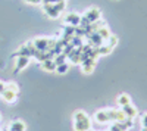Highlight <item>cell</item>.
Returning <instances> with one entry per match:
<instances>
[{
  "label": "cell",
  "mask_w": 147,
  "mask_h": 131,
  "mask_svg": "<svg viewBox=\"0 0 147 131\" xmlns=\"http://www.w3.org/2000/svg\"><path fill=\"white\" fill-rule=\"evenodd\" d=\"M94 120L100 124H105L107 121H110V116H109V112L107 111H97L94 113Z\"/></svg>",
  "instance_id": "cell-5"
},
{
  "label": "cell",
  "mask_w": 147,
  "mask_h": 131,
  "mask_svg": "<svg viewBox=\"0 0 147 131\" xmlns=\"http://www.w3.org/2000/svg\"><path fill=\"white\" fill-rule=\"evenodd\" d=\"M5 88H6V84H5V82H2V81H0V96H2V93L5 91Z\"/></svg>",
  "instance_id": "cell-13"
},
{
  "label": "cell",
  "mask_w": 147,
  "mask_h": 131,
  "mask_svg": "<svg viewBox=\"0 0 147 131\" xmlns=\"http://www.w3.org/2000/svg\"><path fill=\"white\" fill-rule=\"evenodd\" d=\"M143 125H144V128H147V113H144V116H143Z\"/></svg>",
  "instance_id": "cell-15"
},
{
  "label": "cell",
  "mask_w": 147,
  "mask_h": 131,
  "mask_svg": "<svg viewBox=\"0 0 147 131\" xmlns=\"http://www.w3.org/2000/svg\"><path fill=\"white\" fill-rule=\"evenodd\" d=\"M65 3L63 2H57V3H44V10L50 18H57L59 14L63 10Z\"/></svg>",
  "instance_id": "cell-3"
},
{
  "label": "cell",
  "mask_w": 147,
  "mask_h": 131,
  "mask_svg": "<svg viewBox=\"0 0 147 131\" xmlns=\"http://www.w3.org/2000/svg\"><path fill=\"white\" fill-rule=\"evenodd\" d=\"M143 131H147V128H144V130H143Z\"/></svg>",
  "instance_id": "cell-16"
},
{
  "label": "cell",
  "mask_w": 147,
  "mask_h": 131,
  "mask_svg": "<svg viewBox=\"0 0 147 131\" xmlns=\"http://www.w3.org/2000/svg\"><path fill=\"white\" fill-rule=\"evenodd\" d=\"M99 19H100V10L97 9V7H91V9H88L87 12H85L81 25L85 27V24H87V25H90V24H93V22H96V21H99Z\"/></svg>",
  "instance_id": "cell-4"
},
{
  "label": "cell",
  "mask_w": 147,
  "mask_h": 131,
  "mask_svg": "<svg viewBox=\"0 0 147 131\" xmlns=\"http://www.w3.org/2000/svg\"><path fill=\"white\" fill-rule=\"evenodd\" d=\"M68 69H69V65L63 62V63H60V65H56V69L55 71H56L57 74H65Z\"/></svg>",
  "instance_id": "cell-12"
},
{
  "label": "cell",
  "mask_w": 147,
  "mask_h": 131,
  "mask_svg": "<svg viewBox=\"0 0 147 131\" xmlns=\"http://www.w3.org/2000/svg\"><path fill=\"white\" fill-rule=\"evenodd\" d=\"M43 69H46V71H55L56 69V63H55L53 59H52V61L43 62Z\"/></svg>",
  "instance_id": "cell-11"
},
{
  "label": "cell",
  "mask_w": 147,
  "mask_h": 131,
  "mask_svg": "<svg viewBox=\"0 0 147 131\" xmlns=\"http://www.w3.org/2000/svg\"><path fill=\"white\" fill-rule=\"evenodd\" d=\"M122 112H124L127 115V118H129V120H132V118L137 116V109L132 108L131 105H127V106H122Z\"/></svg>",
  "instance_id": "cell-7"
},
{
  "label": "cell",
  "mask_w": 147,
  "mask_h": 131,
  "mask_svg": "<svg viewBox=\"0 0 147 131\" xmlns=\"http://www.w3.org/2000/svg\"><path fill=\"white\" fill-rule=\"evenodd\" d=\"M27 3H32V5H37V3H41V0H25Z\"/></svg>",
  "instance_id": "cell-14"
},
{
  "label": "cell",
  "mask_w": 147,
  "mask_h": 131,
  "mask_svg": "<svg viewBox=\"0 0 147 131\" xmlns=\"http://www.w3.org/2000/svg\"><path fill=\"white\" fill-rule=\"evenodd\" d=\"M9 131H25V124L19 120H16L9 125Z\"/></svg>",
  "instance_id": "cell-8"
},
{
  "label": "cell",
  "mask_w": 147,
  "mask_h": 131,
  "mask_svg": "<svg viewBox=\"0 0 147 131\" xmlns=\"http://www.w3.org/2000/svg\"><path fill=\"white\" fill-rule=\"evenodd\" d=\"M116 103L119 106H127V105H131V99L128 94H119L118 99H116Z\"/></svg>",
  "instance_id": "cell-9"
},
{
  "label": "cell",
  "mask_w": 147,
  "mask_h": 131,
  "mask_svg": "<svg viewBox=\"0 0 147 131\" xmlns=\"http://www.w3.org/2000/svg\"><path fill=\"white\" fill-rule=\"evenodd\" d=\"M65 21L69 24V25H78V24L81 22V18H80L78 15H75V14H71V15L66 16Z\"/></svg>",
  "instance_id": "cell-10"
},
{
  "label": "cell",
  "mask_w": 147,
  "mask_h": 131,
  "mask_svg": "<svg viewBox=\"0 0 147 131\" xmlns=\"http://www.w3.org/2000/svg\"><path fill=\"white\" fill-rule=\"evenodd\" d=\"M18 86L15 84V82H9V84H6V88L5 91L2 93V99L7 103H13L16 100V96H18Z\"/></svg>",
  "instance_id": "cell-2"
},
{
  "label": "cell",
  "mask_w": 147,
  "mask_h": 131,
  "mask_svg": "<svg viewBox=\"0 0 147 131\" xmlns=\"http://www.w3.org/2000/svg\"><path fill=\"white\" fill-rule=\"evenodd\" d=\"M28 63H30V57H28V56H19V57L16 59V66H15V71H21V69H24Z\"/></svg>",
  "instance_id": "cell-6"
},
{
  "label": "cell",
  "mask_w": 147,
  "mask_h": 131,
  "mask_svg": "<svg viewBox=\"0 0 147 131\" xmlns=\"http://www.w3.org/2000/svg\"><path fill=\"white\" fill-rule=\"evenodd\" d=\"M91 121L84 111H77L74 113V130L75 131H90Z\"/></svg>",
  "instance_id": "cell-1"
}]
</instances>
